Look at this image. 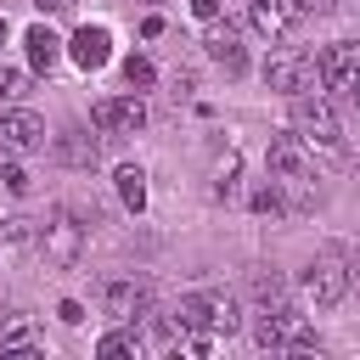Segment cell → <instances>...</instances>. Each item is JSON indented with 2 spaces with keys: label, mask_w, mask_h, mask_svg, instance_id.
I'll use <instances>...</instances> for the list:
<instances>
[{
  "label": "cell",
  "mask_w": 360,
  "mask_h": 360,
  "mask_svg": "<svg viewBox=\"0 0 360 360\" xmlns=\"http://www.w3.org/2000/svg\"><path fill=\"white\" fill-rule=\"evenodd\" d=\"M292 135H298L309 152H315V146L332 152V158L343 152V124H338V112H332V101H326L321 90H298V96H292Z\"/></svg>",
  "instance_id": "1"
},
{
  "label": "cell",
  "mask_w": 360,
  "mask_h": 360,
  "mask_svg": "<svg viewBox=\"0 0 360 360\" xmlns=\"http://www.w3.org/2000/svg\"><path fill=\"white\" fill-rule=\"evenodd\" d=\"M304 304H315V309H338L343 298H349V264H343V248H321L315 259H309V270H304Z\"/></svg>",
  "instance_id": "2"
},
{
  "label": "cell",
  "mask_w": 360,
  "mask_h": 360,
  "mask_svg": "<svg viewBox=\"0 0 360 360\" xmlns=\"http://www.w3.org/2000/svg\"><path fill=\"white\" fill-rule=\"evenodd\" d=\"M174 321L180 326H202V332H214V338H231V332H242V304L231 298V292H186L180 298V309H174Z\"/></svg>",
  "instance_id": "3"
},
{
  "label": "cell",
  "mask_w": 360,
  "mask_h": 360,
  "mask_svg": "<svg viewBox=\"0 0 360 360\" xmlns=\"http://www.w3.org/2000/svg\"><path fill=\"white\" fill-rule=\"evenodd\" d=\"M253 343H259V349H287V354H309V349H321L315 332L304 326V309H298V304L259 309V321H253Z\"/></svg>",
  "instance_id": "4"
},
{
  "label": "cell",
  "mask_w": 360,
  "mask_h": 360,
  "mask_svg": "<svg viewBox=\"0 0 360 360\" xmlns=\"http://www.w3.org/2000/svg\"><path fill=\"white\" fill-rule=\"evenodd\" d=\"M264 84L270 90H281V96H298V90H315L321 84V62L309 56V51H270L264 56Z\"/></svg>",
  "instance_id": "5"
},
{
  "label": "cell",
  "mask_w": 360,
  "mask_h": 360,
  "mask_svg": "<svg viewBox=\"0 0 360 360\" xmlns=\"http://www.w3.org/2000/svg\"><path fill=\"white\" fill-rule=\"evenodd\" d=\"M264 163H270V174L281 180V186H315V158H309V146L287 129V135H270V146H264Z\"/></svg>",
  "instance_id": "6"
},
{
  "label": "cell",
  "mask_w": 360,
  "mask_h": 360,
  "mask_svg": "<svg viewBox=\"0 0 360 360\" xmlns=\"http://www.w3.org/2000/svg\"><path fill=\"white\" fill-rule=\"evenodd\" d=\"M90 124L101 129V135H135V129H146V101L129 90V96H101L96 107H90Z\"/></svg>",
  "instance_id": "7"
},
{
  "label": "cell",
  "mask_w": 360,
  "mask_h": 360,
  "mask_svg": "<svg viewBox=\"0 0 360 360\" xmlns=\"http://www.w3.org/2000/svg\"><path fill=\"white\" fill-rule=\"evenodd\" d=\"M39 248H45V259H51L56 270H68V264H79V253H84V225H79L68 208H56V214L45 219Z\"/></svg>",
  "instance_id": "8"
},
{
  "label": "cell",
  "mask_w": 360,
  "mask_h": 360,
  "mask_svg": "<svg viewBox=\"0 0 360 360\" xmlns=\"http://www.w3.org/2000/svg\"><path fill=\"white\" fill-rule=\"evenodd\" d=\"M39 146H45V118H39L34 107H11V112H0V152L28 158V152H39Z\"/></svg>",
  "instance_id": "9"
},
{
  "label": "cell",
  "mask_w": 360,
  "mask_h": 360,
  "mask_svg": "<svg viewBox=\"0 0 360 360\" xmlns=\"http://www.w3.org/2000/svg\"><path fill=\"white\" fill-rule=\"evenodd\" d=\"M101 309L112 321H141V315H152V287L135 281V276H118V281L101 287Z\"/></svg>",
  "instance_id": "10"
},
{
  "label": "cell",
  "mask_w": 360,
  "mask_h": 360,
  "mask_svg": "<svg viewBox=\"0 0 360 360\" xmlns=\"http://www.w3.org/2000/svg\"><path fill=\"white\" fill-rule=\"evenodd\" d=\"M0 354H17V360H39L45 354V332L34 326V315H6L0 321Z\"/></svg>",
  "instance_id": "11"
},
{
  "label": "cell",
  "mask_w": 360,
  "mask_h": 360,
  "mask_svg": "<svg viewBox=\"0 0 360 360\" xmlns=\"http://www.w3.org/2000/svg\"><path fill=\"white\" fill-rule=\"evenodd\" d=\"M315 62H321V84H326L332 96H349V84H354V73H360V45H326Z\"/></svg>",
  "instance_id": "12"
},
{
  "label": "cell",
  "mask_w": 360,
  "mask_h": 360,
  "mask_svg": "<svg viewBox=\"0 0 360 360\" xmlns=\"http://www.w3.org/2000/svg\"><path fill=\"white\" fill-rule=\"evenodd\" d=\"M304 11H298V0H248V22H253V34H264V39H281V34H292V22H298Z\"/></svg>",
  "instance_id": "13"
},
{
  "label": "cell",
  "mask_w": 360,
  "mask_h": 360,
  "mask_svg": "<svg viewBox=\"0 0 360 360\" xmlns=\"http://www.w3.org/2000/svg\"><path fill=\"white\" fill-rule=\"evenodd\" d=\"M68 56H73L84 73H96V68H107V62H112V34H107L101 22H84V28L68 39Z\"/></svg>",
  "instance_id": "14"
},
{
  "label": "cell",
  "mask_w": 360,
  "mask_h": 360,
  "mask_svg": "<svg viewBox=\"0 0 360 360\" xmlns=\"http://www.w3.org/2000/svg\"><path fill=\"white\" fill-rule=\"evenodd\" d=\"M202 45H208V56H214L225 73H242V68H248V51H242V39H236V28H231V22L208 17V39H202Z\"/></svg>",
  "instance_id": "15"
},
{
  "label": "cell",
  "mask_w": 360,
  "mask_h": 360,
  "mask_svg": "<svg viewBox=\"0 0 360 360\" xmlns=\"http://www.w3.org/2000/svg\"><path fill=\"white\" fill-rule=\"evenodd\" d=\"M51 152H56V163H68V169H96V158H101L96 135H84V129H62V135L51 141Z\"/></svg>",
  "instance_id": "16"
},
{
  "label": "cell",
  "mask_w": 360,
  "mask_h": 360,
  "mask_svg": "<svg viewBox=\"0 0 360 360\" xmlns=\"http://www.w3.org/2000/svg\"><path fill=\"white\" fill-rule=\"evenodd\" d=\"M22 45H28V68H34V73H51V68L62 62V39H56L45 22H34V28L22 34Z\"/></svg>",
  "instance_id": "17"
},
{
  "label": "cell",
  "mask_w": 360,
  "mask_h": 360,
  "mask_svg": "<svg viewBox=\"0 0 360 360\" xmlns=\"http://www.w3.org/2000/svg\"><path fill=\"white\" fill-rule=\"evenodd\" d=\"M34 242V225L28 219H0V270H11Z\"/></svg>",
  "instance_id": "18"
},
{
  "label": "cell",
  "mask_w": 360,
  "mask_h": 360,
  "mask_svg": "<svg viewBox=\"0 0 360 360\" xmlns=\"http://www.w3.org/2000/svg\"><path fill=\"white\" fill-rule=\"evenodd\" d=\"M248 292H253V304H259V309H281V304H292V298H287V281H281L276 270H253Z\"/></svg>",
  "instance_id": "19"
},
{
  "label": "cell",
  "mask_w": 360,
  "mask_h": 360,
  "mask_svg": "<svg viewBox=\"0 0 360 360\" xmlns=\"http://www.w3.org/2000/svg\"><path fill=\"white\" fill-rule=\"evenodd\" d=\"M96 354H101V360H112V354H141V332H135V321H118L112 332H101V338H96Z\"/></svg>",
  "instance_id": "20"
},
{
  "label": "cell",
  "mask_w": 360,
  "mask_h": 360,
  "mask_svg": "<svg viewBox=\"0 0 360 360\" xmlns=\"http://www.w3.org/2000/svg\"><path fill=\"white\" fill-rule=\"evenodd\" d=\"M118 197H124V208H129V214H141V208H146V174H141L135 163H124V169H118Z\"/></svg>",
  "instance_id": "21"
},
{
  "label": "cell",
  "mask_w": 360,
  "mask_h": 360,
  "mask_svg": "<svg viewBox=\"0 0 360 360\" xmlns=\"http://www.w3.org/2000/svg\"><path fill=\"white\" fill-rule=\"evenodd\" d=\"M152 79H158V73H152V62H146V56H124V84H129L135 96H141V90H152Z\"/></svg>",
  "instance_id": "22"
},
{
  "label": "cell",
  "mask_w": 360,
  "mask_h": 360,
  "mask_svg": "<svg viewBox=\"0 0 360 360\" xmlns=\"http://www.w3.org/2000/svg\"><path fill=\"white\" fill-rule=\"evenodd\" d=\"M28 96V73L22 68H0V101H22Z\"/></svg>",
  "instance_id": "23"
},
{
  "label": "cell",
  "mask_w": 360,
  "mask_h": 360,
  "mask_svg": "<svg viewBox=\"0 0 360 360\" xmlns=\"http://www.w3.org/2000/svg\"><path fill=\"white\" fill-rule=\"evenodd\" d=\"M0 180H6V191H11V197H28V186H34L22 163H6V174H0Z\"/></svg>",
  "instance_id": "24"
},
{
  "label": "cell",
  "mask_w": 360,
  "mask_h": 360,
  "mask_svg": "<svg viewBox=\"0 0 360 360\" xmlns=\"http://www.w3.org/2000/svg\"><path fill=\"white\" fill-rule=\"evenodd\" d=\"M253 208H259V214H281L287 202L276 197V186H264V191H253Z\"/></svg>",
  "instance_id": "25"
},
{
  "label": "cell",
  "mask_w": 360,
  "mask_h": 360,
  "mask_svg": "<svg viewBox=\"0 0 360 360\" xmlns=\"http://www.w3.org/2000/svg\"><path fill=\"white\" fill-rule=\"evenodd\" d=\"M56 315H62V321H68V326H79V321H84V309H79V304H73V298H62V304H56Z\"/></svg>",
  "instance_id": "26"
},
{
  "label": "cell",
  "mask_w": 360,
  "mask_h": 360,
  "mask_svg": "<svg viewBox=\"0 0 360 360\" xmlns=\"http://www.w3.org/2000/svg\"><path fill=\"white\" fill-rule=\"evenodd\" d=\"M298 11H315V17H332L338 0H298Z\"/></svg>",
  "instance_id": "27"
},
{
  "label": "cell",
  "mask_w": 360,
  "mask_h": 360,
  "mask_svg": "<svg viewBox=\"0 0 360 360\" xmlns=\"http://www.w3.org/2000/svg\"><path fill=\"white\" fill-rule=\"evenodd\" d=\"M191 11L197 17H219V0H191Z\"/></svg>",
  "instance_id": "28"
},
{
  "label": "cell",
  "mask_w": 360,
  "mask_h": 360,
  "mask_svg": "<svg viewBox=\"0 0 360 360\" xmlns=\"http://www.w3.org/2000/svg\"><path fill=\"white\" fill-rule=\"evenodd\" d=\"M343 264H349V281H360V248H354V253H343Z\"/></svg>",
  "instance_id": "29"
},
{
  "label": "cell",
  "mask_w": 360,
  "mask_h": 360,
  "mask_svg": "<svg viewBox=\"0 0 360 360\" xmlns=\"http://www.w3.org/2000/svg\"><path fill=\"white\" fill-rule=\"evenodd\" d=\"M34 6H39V11H68L73 0H34Z\"/></svg>",
  "instance_id": "30"
},
{
  "label": "cell",
  "mask_w": 360,
  "mask_h": 360,
  "mask_svg": "<svg viewBox=\"0 0 360 360\" xmlns=\"http://www.w3.org/2000/svg\"><path fill=\"white\" fill-rule=\"evenodd\" d=\"M6 39H11V22H6V17H0V51H6Z\"/></svg>",
  "instance_id": "31"
},
{
  "label": "cell",
  "mask_w": 360,
  "mask_h": 360,
  "mask_svg": "<svg viewBox=\"0 0 360 360\" xmlns=\"http://www.w3.org/2000/svg\"><path fill=\"white\" fill-rule=\"evenodd\" d=\"M349 101H354V107H360V73H354V84H349Z\"/></svg>",
  "instance_id": "32"
}]
</instances>
